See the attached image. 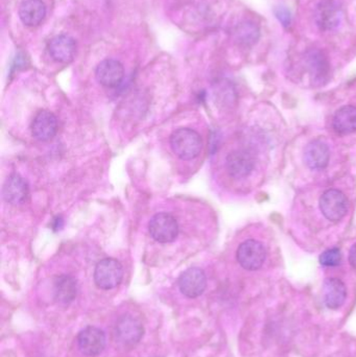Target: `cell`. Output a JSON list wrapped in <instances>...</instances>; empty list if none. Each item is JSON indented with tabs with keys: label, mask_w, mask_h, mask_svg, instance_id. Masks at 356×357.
I'll return each instance as SVG.
<instances>
[{
	"label": "cell",
	"mask_w": 356,
	"mask_h": 357,
	"mask_svg": "<svg viewBox=\"0 0 356 357\" xmlns=\"http://www.w3.org/2000/svg\"><path fill=\"white\" fill-rule=\"evenodd\" d=\"M274 14H275L276 18L278 19L282 26L288 27L292 23V14H291L290 10L286 6H279L275 8L274 10Z\"/></svg>",
	"instance_id": "obj_23"
},
{
	"label": "cell",
	"mask_w": 356,
	"mask_h": 357,
	"mask_svg": "<svg viewBox=\"0 0 356 357\" xmlns=\"http://www.w3.org/2000/svg\"><path fill=\"white\" fill-rule=\"evenodd\" d=\"M320 209L330 222H340L348 211V199L342 191L330 189L320 199Z\"/></svg>",
	"instance_id": "obj_5"
},
{
	"label": "cell",
	"mask_w": 356,
	"mask_h": 357,
	"mask_svg": "<svg viewBox=\"0 0 356 357\" xmlns=\"http://www.w3.org/2000/svg\"><path fill=\"white\" fill-rule=\"evenodd\" d=\"M58 132V119L54 113L42 110L31 123V134L39 142H49Z\"/></svg>",
	"instance_id": "obj_14"
},
{
	"label": "cell",
	"mask_w": 356,
	"mask_h": 357,
	"mask_svg": "<svg viewBox=\"0 0 356 357\" xmlns=\"http://www.w3.org/2000/svg\"><path fill=\"white\" fill-rule=\"evenodd\" d=\"M144 328L141 322L131 314H125L117 320L115 337L117 342L125 347H133L141 341Z\"/></svg>",
	"instance_id": "obj_6"
},
{
	"label": "cell",
	"mask_w": 356,
	"mask_h": 357,
	"mask_svg": "<svg viewBox=\"0 0 356 357\" xmlns=\"http://www.w3.org/2000/svg\"><path fill=\"white\" fill-rule=\"evenodd\" d=\"M54 298L62 304H69L75 299L77 294V283L69 275H61L54 279Z\"/></svg>",
	"instance_id": "obj_19"
},
{
	"label": "cell",
	"mask_w": 356,
	"mask_h": 357,
	"mask_svg": "<svg viewBox=\"0 0 356 357\" xmlns=\"http://www.w3.org/2000/svg\"><path fill=\"white\" fill-rule=\"evenodd\" d=\"M342 261V254L338 248L326 250L320 256V264L324 266H336Z\"/></svg>",
	"instance_id": "obj_22"
},
{
	"label": "cell",
	"mask_w": 356,
	"mask_h": 357,
	"mask_svg": "<svg viewBox=\"0 0 356 357\" xmlns=\"http://www.w3.org/2000/svg\"><path fill=\"white\" fill-rule=\"evenodd\" d=\"M330 148L325 142L322 140H314L307 144L304 152V160L309 169H325L330 162Z\"/></svg>",
	"instance_id": "obj_18"
},
{
	"label": "cell",
	"mask_w": 356,
	"mask_h": 357,
	"mask_svg": "<svg viewBox=\"0 0 356 357\" xmlns=\"http://www.w3.org/2000/svg\"><path fill=\"white\" fill-rule=\"evenodd\" d=\"M238 264L247 271H257L265 264L267 251L263 243L250 239L238 247L236 253Z\"/></svg>",
	"instance_id": "obj_7"
},
{
	"label": "cell",
	"mask_w": 356,
	"mask_h": 357,
	"mask_svg": "<svg viewBox=\"0 0 356 357\" xmlns=\"http://www.w3.org/2000/svg\"><path fill=\"white\" fill-rule=\"evenodd\" d=\"M180 291L190 299L200 297L207 287V278L204 271L199 268H192L182 273L179 281Z\"/></svg>",
	"instance_id": "obj_9"
},
{
	"label": "cell",
	"mask_w": 356,
	"mask_h": 357,
	"mask_svg": "<svg viewBox=\"0 0 356 357\" xmlns=\"http://www.w3.org/2000/svg\"><path fill=\"white\" fill-rule=\"evenodd\" d=\"M29 188L26 180L18 174H13L6 178L2 187V197L10 205H21L29 197Z\"/></svg>",
	"instance_id": "obj_15"
},
{
	"label": "cell",
	"mask_w": 356,
	"mask_h": 357,
	"mask_svg": "<svg viewBox=\"0 0 356 357\" xmlns=\"http://www.w3.org/2000/svg\"><path fill=\"white\" fill-rule=\"evenodd\" d=\"M171 146L176 156L182 160H192L201 154L203 140L194 130L181 128L171 134Z\"/></svg>",
	"instance_id": "obj_1"
},
{
	"label": "cell",
	"mask_w": 356,
	"mask_h": 357,
	"mask_svg": "<svg viewBox=\"0 0 356 357\" xmlns=\"http://www.w3.org/2000/svg\"><path fill=\"white\" fill-rule=\"evenodd\" d=\"M95 77L100 85L108 88H116L123 83L125 68L119 61L107 59L96 67Z\"/></svg>",
	"instance_id": "obj_12"
},
{
	"label": "cell",
	"mask_w": 356,
	"mask_h": 357,
	"mask_svg": "<svg viewBox=\"0 0 356 357\" xmlns=\"http://www.w3.org/2000/svg\"><path fill=\"white\" fill-rule=\"evenodd\" d=\"M148 231L153 239L158 243H173L179 234V225L171 214L158 213L150 218Z\"/></svg>",
	"instance_id": "obj_4"
},
{
	"label": "cell",
	"mask_w": 356,
	"mask_h": 357,
	"mask_svg": "<svg viewBox=\"0 0 356 357\" xmlns=\"http://www.w3.org/2000/svg\"><path fill=\"white\" fill-rule=\"evenodd\" d=\"M342 6L336 0H321L315 8V21L321 31H330L342 24Z\"/></svg>",
	"instance_id": "obj_3"
},
{
	"label": "cell",
	"mask_w": 356,
	"mask_h": 357,
	"mask_svg": "<svg viewBox=\"0 0 356 357\" xmlns=\"http://www.w3.org/2000/svg\"><path fill=\"white\" fill-rule=\"evenodd\" d=\"M77 344L82 354L88 356H96L102 354L106 347V335L98 327H86L77 335Z\"/></svg>",
	"instance_id": "obj_11"
},
{
	"label": "cell",
	"mask_w": 356,
	"mask_h": 357,
	"mask_svg": "<svg viewBox=\"0 0 356 357\" xmlns=\"http://www.w3.org/2000/svg\"><path fill=\"white\" fill-rule=\"evenodd\" d=\"M304 64L315 83L322 85L330 79V63L325 52L320 50H309L304 56Z\"/></svg>",
	"instance_id": "obj_8"
},
{
	"label": "cell",
	"mask_w": 356,
	"mask_h": 357,
	"mask_svg": "<svg viewBox=\"0 0 356 357\" xmlns=\"http://www.w3.org/2000/svg\"><path fill=\"white\" fill-rule=\"evenodd\" d=\"M123 278V268L118 260L105 258L96 264L94 270V282L100 289H115Z\"/></svg>",
	"instance_id": "obj_2"
},
{
	"label": "cell",
	"mask_w": 356,
	"mask_h": 357,
	"mask_svg": "<svg viewBox=\"0 0 356 357\" xmlns=\"http://www.w3.org/2000/svg\"><path fill=\"white\" fill-rule=\"evenodd\" d=\"M19 18L26 26H38L46 16L43 0H22L19 6Z\"/></svg>",
	"instance_id": "obj_17"
},
{
	"label": "cell",
	"mask_w": 356,
	"mask_h": 357,
	"mask_svg": "<svg viewBox=\"0 0 356 357\" xmlns=\"http://www.w3.org/2000/svg\"><path fill=\"white\" fill-rule=\"evenodd\" d=\"M255 167L254 156L247 150H236L226 158V169L234 178L248 177Z\"/></svg>",
	"instance_id": "obj_10"
},
{
	"label": "cell",
	"mask_w": 356,
	"mask_h": 357,
	"mask_svg": "<svg viewBox=\"0 0 356 357\" xmlns=\"http://www.w3.org/2000/svg\"><path fill=\"white\" fill-rule=\"evenodd\" d=\"M334 131L341 135L356 132V107L345 106L338 110L332 121Z\"/></svg>",
	"instance_id": "obj_21"
},
{
	"label": "cell",
	"mask_w": 356,
	"mask_h": 357,
	"mask_svg": "<svg viewBox=\"0 0 356 357\" xmlns=\"http://www.w3.org/2000/svg\"><path fill=\"white\" fill-rule=\"evenodd\" d=\"M323 302L326 307L336 310L344 305L347 298V289L344 282L338 278H328L324 281Z\"/></svg>",
	"instance_id": "obj_16"
},
{
	"label": "cell",
	"mask_w": 356,
	"mask_h": 357,
	"mask_svg": "<svg viewBox=\"0 0 356 357\" xmlns=\"http://www.w3.org/2000/svg\"><path fill=\"white\" fill-rule=\"evenodd\" d=\"M234 41L244 47H251L258 42L261 38V29L256 23L245 20L238 23L233 31Z\"/></svg>",
	"instance_id": "obj_20"
},
{
	"label": "cell",
	"mask_w": 356,
	"mask_h": 357,
	"mask_svg": "<svg viewBox=\"0 0 356 357\" xmlns=\"http://www.w3.org/2000/svg\"><path fill=\"white\" fill-rule=\"evenodd\" d=\"M48 52L56 62H72L77 54V41L69 35H58L50 40L48 44Z\"/></svg>",
	"instance_id": "obj_13"
}]
</instances>
